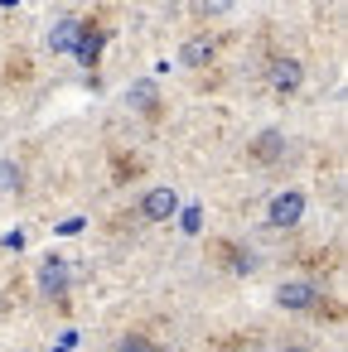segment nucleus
<instances>
[{"label": "nucleus", "instance_id": "obj_1", "mask_svg": "<svg viewBox=\"0 0 348 352\" xmlns=\"http://www.w3.org/2000/svg\"><path fill=\"white\" fill-rule=\"evenodd\" d=\"M300 217H305V193L300 188H280L276 198H271V208H266V227H300Z\"/></svg>", "mask_w": 348, "mask_h": 352}, {"label": "nucleus", "instance_id": "obj_2", "mask_svg": "<svg viewBox=\"0 0 348 352\" xmlns=\"http://www.w3.org/2000/svg\"><path fill=\"white\" fill-rule=\"evenodd\" d=\"M39 289H44V299H54V304L68 299V261H63V256H44V261H39ZM63 309H68V304H63Z\"/></svg>", "mask_w": 348, "mask_h": 352}, {"label": "nucleus", "instance_id": "obj_3", "mask_svg": "<svg viewBox=\"0 0 348 352\" xmlns=\"http://www.w3.org/2000/svg\"><path fill=\"white\" fill-rule=\"evenodd\" d=\"M266 82H271V92H276V97H290V92H300V82H305V68H300V58H271V68H266Z\"/></svg>", "mask_w": 348, "mask_h": 352}, {"label": "nucleus", "instance_id": "obj_4", "mask_svg": "<svg viewBox=\"0 0 348 352\" xmlns=\"http://www.w3.org/2000/svg\"><path fill=\"white\" fill-rule=\"evenodd\" d=\"M208 256H213L223 270H232V275H252V270H256V256H252L247 246H237V241H208Z\"/></svg>", "mask_w": 348, "mask_h": 352}, {"label": "nucleus", "instance_id": "obj_5", "mask_svg": "<svg viewBox=\"0 0 348 352\" xmlns=\"http://www.w3.org/2000/svg\"><path fill=\"white\" fill-rule=\"evenodd\" d=\"M179 212V193L174 188H145L141 198V222H170Z\"/></svg>", "mask_w": 348, "mask_h": 352}, {"label": "nucleus", "instance_id": "obj_6", "mask_svg": "<svg viewBox=\"0 0 348 352\" xmlns=\"http://www.w3.org/2000/svg\"><path fill=\"white\" fill-rule=\"evenodd\" d=\"M276 304L290 309V314H309V309L319 304V289H314L309 280H285V285L276 289Z\"/></svg>", "mask_w": 348, "mask_h": 352}, {"label": "nucleus", "instance_id": "obj_7", "mask_svg": "<svg viewBox=\"0 0 348 352\" xmlns=\"http://www.w3.org/2000/svg\"><path fill=\"white\" fill-rule=\"evenodd\" d=\"M102 44H107V34H102V25H92V20H83V25H78V44H73V54H78V63H83V68H97V58H102Z\"/></svg>", "mask_w": 348, "mask_h": 352}, {"label": "nucleus", "instance_id": "obj_8", "mask_svg": "<svg viewBox=\"0 0 348 352\" xmlns=\"http://www.w3.org/2000/svg\"><path fill=\"white\" fill-rule=\"evenodd\" d=\"M213 58H218V39H208V34L184 39V49H179V63H184V68H208Z\"/></svg>", "mask_w": 348, "mask_h": 352}, {"label": "nucleus", "instance_id": "obj_9", "mask_svg": "<svg viewBox=\"0 0 348 352\" xmlns=\"http://www.w3.org/2000/svg\"><path fill=\"white\" fill-rule=\"evenodd\" d=\"M280 155H285V135H280V131H261V135L247 145V160H252V164H276Z\"/></svg>", "mask_w": 348, "mask_h": 352}, {"label": "nucleus", "instance_id": "obj_10", "mask_svg": "<svg viewBox=\"0 0 348 352\" xmlns=\"http://www.w3.org/2000/svg\"><path fill=\"white\" fill-rule=\"evenodd\" d=\"M126 102H131L141 116H160V92H155V82H150V78L131 82V87H126Z\"/></svg>", "mask_w": 348, "mask_h": 352}, {"label": "nucleus", "instance_id": "obj_11", "mask_svg": "<svg viewBox=\"0 0 348 352\" xmlns=\"http://www.w3.org/2000/svg\"><path fill=\"white\" fill-rule=\"evenodd\" d=\"M78 15H63L54 30H49V54H73V44H78Z\"/></svg>", "mask_w": 348, "mask_h": 352}, {"label": "nucleus", "instance_id": "obj_12", "mask_svg": "<svg viewBox=\"0 0 348 352\" xmlns=\"http://www.w3.org/2000/svg\"><path fill=\"white\" fill-rule=\"evenodd\" d=\"M20 179H25V174H20V164H15V160H0V193H15V188H20Z\"/></svg>", "mask_w": 348, "mask_h": 352}, {"label": "nucleus", "instance_id": "obj_13", "mask_svg": "<svg viewBox=\"0 0 348 352\" xmlns=\"http://www.w3.org/2000/svg\"><path fill=\"white\" fill-rule=\"evenodd\" d=\"M116 352H160V347H155L150 338H141V333H131V338H121V342H116Z\"/></svg>", "mask_w": 348, "mask_h": 352}, {"label": "nucleus", "instance_id": "obj_14", "mask_svg": "<svg viewBox=\"0 0 348 352\" xmlns=\"http://www.w3.org/2000/svg\"><path fill=\"white\" fill-rule=\"evenodd\" d=\"M179 232L198 236V232H203V212H198V208H184V217H179Z\"/></svg>", "mask_w": 348, "mask_h": 352}, {"label": "nucleus", "instance_id": "obj_15", "mask_svg": "<svg viewBox=\"0 0 348 352\" xmlns=\"http://www.w3.org/2000/svg\"><path fill=\"white\" fill-rule=\"evenodd\" d=\"M10 82H30V58H10Z\"/></svg>", "mask_w": 348, "mask_h": 352}, {"label": "nucleus", "instance_id": "obj_16", "mask_svg": "<svg viewBox=\"0 0 348 352\" xmlns=\"http://www.w3.org/2000/svg\"><path fill=\"white\" fill-rule=\"evenodd\" d=\"M83 227H88V222H83V217H68V222H63V227H59V232H63V236H78V232H83Z\"/></svg>", "mask_w": 348, "mask_h": 352}, {"label": "nucleus", "instance_id": "obj_17", "mask_svg": "<svg viewBox=\"0 0 348 352\" xmlns=\"http://www.w3.org/2000/svg\"><path fill=\"white\" fill-rule=\"evenodd\" d=\"M285 352H309V347H285Z\"/></svg>", "mask_w": 348, "mask_h": 352}]
</instances>
